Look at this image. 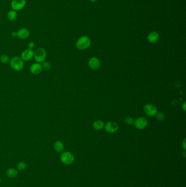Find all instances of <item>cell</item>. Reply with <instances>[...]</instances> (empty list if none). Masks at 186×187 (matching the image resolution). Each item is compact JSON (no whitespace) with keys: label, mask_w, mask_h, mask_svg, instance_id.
<instances>
[{"label":"cell","mask_w":186,"mask_h":187,"mask_svg":"<svg viewBox=\"0 0 186 187\" xmlns=\"http://www.w3.org/2000/svg\"><path fill=\"white\" fill-rule=\"evenodd\" d=\"M42 65L43 69L45 70L46 71L49 70L51 68V64L49 62H43Z\"/></svg>","instance_id":"cell-20"},{"label":"cell","mask_w":186,"mask_h":187,"mask_svg":"<svg viewBox=\"0 0 186 187\" xmlns=\"http://www.w3.org/2000/svg\"><path fill=\"white\" fill-rule=\"evenodd\" d=\"M34 52L32 49H27L23 51L21 55V58L23 59V61H30L33 58Z\"/></svg>","instance_id":"cell-9"},{"label":"cell","mask_w":186,"mask_h":187,"mask_svg":"<svg viewBox=\"0 0 186 187\" xmlns=\"http://www.w3.org/2000/svg\"><path fill=\"white\" fill-rule=\"evenodd\" d=\"M91 45L90 39L86 36L81 37L78 39L76 43V46L80 50H85L88 48Z\"/></svg>","instance_id":"cell-3"},{"label":"cell","mask_w":186,"mask_h":187,"mask_svg":"<svg viewBox=\"0 0 186 187\" xmlns=\"http://www.w3.org/2000/svg\"><path fill=\"white\" fill-rule=\"evenodd\" d=\"M6 174L8 177L13 178L16 177L18 174V172L16 169L10 168L7 171Z\"/></svg>","instance_id":"cell-16"},{"label":"cell","mask_w":186,"mask_h":187,"mask_svg":"<svg viewBox=\"0 0 186 187\" xmlns=\"http://www.w3.org/2000/svg\"><path fill=\"white\" fill-rule=\"evenodd\" d=\"M0 61L3 64H7L8 62H10V57L7 54H2L0 56Z\"/></svg>","instance_id":"cell-18"},{"label":"cell","mask_w":186,"mask_h":187,"mask_svg":"<svg viewBox=\"0 0 186 187\" xmlns=\"http://www.w3.org/2000/svg\"><path fill=\"white\" fill-rule=\"evenodd\" d=\"M1 178H0V183H1Z\"/></svg>","instance_id":"cell-28"},{"label":"cell","mask_w":186,"mask_h":187,"mask_svg":"<svg viewBox=\"0 0 186 187\" xmlns=\"http://www.w3.org/2000/svg\"><path fill=\"white\" fill-rule=\"evenodd\" d=\"M30 70L32 74H35V75L39 74L40 73L42 72V70H43L42 64L38 62L33 63L30 66Z\"/></svg>","instance_id":"cell-10"},{"label":"cell","mask_w":186,"mask_h":187,"mask_svg":"<svg viewBox=\"0 0 186 187\" xmlns=\"http://www.w3.org/2000/svg\"><path fill=\"white\" fill-rule=\"evenodd\" d=\"M159 39V36L157 32H152L148 35V39L149 42H150L151 43H154L156 42H157Z\"/></svg>","instance_id":"cell-13"},{"label":"cell","mask_w":186,"mask_h":187,"mask_svg":"<svg viewBox=\"0 0 186 187\" xmlns=\"http://www.w3.org/2000/svg\"><path fill=\"white\" fill-rule=\"evenodd\" d=\"M100 63L99 59L95 57L91 58L89 61V66L92 70H96L100 68Z\"/></svg>","instance_id":"cell-12"},{"label":"cell","mask_w":186,"mask_h":187,"mask_svg":"<svg viewBox=\"0 0 186 187\" xmlns=\"http://www.w3.org/2000/svg\"><path fill=\"white\" fill-rule=\"evenodd\" d=\"M28 47H29V49L32 50L35 47V43L33 42H30L28 45Z\"/></svg>","instance_id":"cell-23"},{"label":"cell","mask_w":186,"mask_h":187,"mask_svg":"<svg viewBox=\"0 0 186 187\" xmlns=\"http://www.w3.org/2000/svg\"><path fill=\"white\" fill-rule=\"evenodd\" d=\"M60 159L64 164L70 165L74 162V156L71 152H65L62 153Z\"/></svg>","instance_id":"cell-4"},{"label":"cell","mask_w":186,"mask_h":187,"mask_svg":"<svg viewBox=\"0 0 186 187\" xmlns=\"http://www.w3.org/2000/svg\"><path fill=\"white\" fill-rule=\"evenodd\" d=\"M46 57V52L43 48H38L34 52L33 58L36 62L42 63L45 61Z\"/></svg>","instance_id":"cell-2"},{"label":"cell","mask_w":186,"mask_h":187,"mask_svg":"<svg viewBox=\"0 0 186 187\" xmlns=\"http://www.w3.org/2000/svg\"><path fill=\"white\" fill-rule=\"evenodd\" d=\"M26 4V0H12L11 8L16 11H19L23 10Z\"/></svg>","instance_id":"cell-5"},{"label":"cell","mask_w":186,"mask_h":187,"mask_svg":"<svg viewBox=\"0 0 186 187\" xmlns=\"http://www.w3.org/2000/svg\"><path fill=\"white\" fill-rule=\"evenodd\" d=\"M90 1H91V2H96V1H97V0H90Z\"/></svg>","instance_id":"cell-27"},{"label":"cell","mask_w":186,"mask_h":187,"mask_svg":"<svg viewBox=\"0 0 186 187\" xmlns=\"http://www.w3.org/2000/svg\"><path fill=\"white\" fill-rule=\"evenodd\" d=\"M26 168V163L25 162H24V161H20V162H19L18 163V166H17L18 170L19 171H23V170H24Z\"/></svg>","instance_id":"cell-19"},{"label":"cell","mask_w":186,"mask_h":187,"mask_svg":"<svg viewBox=\"0 0 186 187\" xmlns=\"http://www.w3.org/2000/svg\"><path fill=\"white\" fill-rule=\"evenodd\" d=\"M10 64L12 68L16 71H21L24 66L23 59L19 56H14L10 59Z\"/></svg>","instance_id":"cell-1"},{"label":"cell","mask_w":186,"mask_h":187,"mask_svg":"<svg viewBox=\"0 0 186 187\" xmlns=\"http://www.w3.org/2000/svg\"><path fill=\"white\" fill-rule=\"evenodd\" d=\"M125 122L127 124L132 125L134 123V120L131 117H127L125 119Z\"/></svg>","instance_id":"cell-22"},{"label":"cell","mask_w":186,"mask_h":187,"mask_svg":"<svg viewBox=\"0 0 186 187\" xmlns=\"http://www.w3.org/2000/svg\"><path fill=\"white\" fill-rule=\"evenodd\" d=\"M18 13L17 12L14 10H10L7 13V18L10 21L14 22L17 19Z\"/></svg>","instance_id":"cell-15"},{"label":"cell","mask_w":186,"mask_h":187,"mask_svg":"<svg viewBox=\"0 0 186 187\" xmlns=\"http://www.w3.org/2000/svg\"><path fill=\"white\" fill-rule=\"evenodd\" d=\"M105 129L106 132L109 134H113L117 131L119 129V126L117 123L114 122H110L109 123H106Z\"/></svg>","instance_id":"cell-8"},{"label":"cell","mask_w":186,"mask_h":187,"mask_svg":"<svg viewBox=\"0 0 186 187\" xmlns=\"http://www.w3.org/2000/svg\"><path fill=\"white\" fill-rule=\"evenodd\" d=\"M104 124L102 120H97L93 123V128L96 130H100L103 129Z\"/></svg>","instance_id":"cell-17"},{"label":"cell","mask_w":186,"mask_h":187,"mask_svg":"<svg viewBox=\"0 0 186 187\" xmlns=\"http://www.w3.org/2000/svg\"><path fill=\"white\" fill-rule=\"evenodd\" d=\"M12 36L13 37H17V32H13L12 33Z\"/></svg>","instance_id":"cell-25"},{"label":"cell","mask_w":186,"mask_h":187,"mask_svg":"<svg viewBox=\"0 0 186 187\" xmlns=\"http://www.w3.org/2000/svg\"><path fill=\"white\" fill-rule=\"evenodd\" d=\"M186 102H184L183 105H182V108H183V110L185 112L186 111Z\"/></svg>","instance_id":"cell-26"},{"label":"cell","mask_w":186,"mask_h":187,"mask_svg":"<svg viewBox=\"0 0 186 187\" xmlns=\"http://www.w3.org/2000/svg\"><path fill=\"white\" fill-rule=\"evenodd\" d=\"M156 118L158 120H163L165 118V116H164V114L163 113H162V112H158L156 114Z\"/></svg>","instance_id":"cell-21"},{"label":"cell","mask_w":186,"mask_h":187,"mask_svg":"<svg viewBox=\"0 0 186 187\" xmlns=\"http://www.w3.org/2000/svg\"><path fill=\"white\" fill-rule=\"evenodd\" d=\"M182 146L183 147V149L185 151L186 148V139H184L182 143Z\"/></svg>","instance_id":"cell-24"},{"label":"cell","mask_w":186,"mask_h":187,"mask_svg":"<svg viewBox=\"0 0 186 187\" xmlns=\"http://www.w3.org/2000/svg\"><path fill=\"white\" fill-rule=\"evenodd\" d=\"M145 113L150 117L154 116L157 113V107L152 104H147L144 107Z\"/></svg>","instance_id":"cell-6"},{"label":"cell","mask_w":186,"mask_h":187,"mask_svg":"<svg viewBox=\"0 0 186 187\" xmlns=\"http://www.w3.org/2000/svg\"><path fill=\"white\" fill-rule=\"evenodd\" d=\"M134 125L137 129L142 130L148 125V121L144 117H139L134 122Z\"/></svg>","instance_id":"cell-7"},{"label":"cell","mask_w":186,"mask_h":187,"mask_svg":"<svg viewBox=\"0 0 186 187\" xmlns=\"http://www.w3.org/2000/svg\"><path fill=\"white\" fill-rule=\"evenodd\" d=\"M54 148L56 152L58 153H61V152H63V151L64 150V145L61 141H58L55 142Z\"/></svg>","instance_id":"cell-14"},{"label":"cell","mask_w":186,"mask_h":187,"mask_svg":"<svg viewBox=\"0 0 186 187\" xmlns=\"http://www.w3.org/2000/svg\"><path fill=\"white\" fill-rule=\"evenodd\" d=\"M30 35V31L26 28H21L17 31V37L21 39H27Z\"/></svg>","instance_id":"cell-11"}]
</instances>
